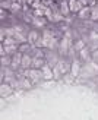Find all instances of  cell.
Returning a JSON list of instances; mask_svg holds the SVG:
<instances>
[{"mask_svg": "<svg viewBox=\"0 0 98 120\" xmlns=\"http://www.w3.org/2000/svg\"><path fill=\"white\" fill-rule=\"evenodd\" d=\"M57 68L60 69V72L64 75V73H67V72H70V66H72V63L69 64V63H66L64 60H62V59H59V62H57Z\"/></svg>", "mask_w": 98, "mask_h": 120, "instance_id": "11", "label": "cell"}, {"mask_svg": "<svg viewBox=\"0 0 98 120\" xmlns=\"http://www.w3.org/2000/svg\"><path fill=\"white\" fill-rule=\"evenodd\" d=\"M56 2H62V0H56Z\"/></svg>", "mask_w": 98, "mask_h": 120, "instance_id": "22", "label": "cell"}, {"mask_svg": "<svg viewBox=\"0 0 98 120\" xmlns=\"http://www.w3.org/2000/svg\"><path fill=\"white\" fill-rule=\"evenodd\" d=\"M26 35H28V43H31V44H35V43H37V40L41 37V35L37 32V31H29Z\"/></svg>", "mask_w": 98, "mask_h": 120, "instance_id": "16", "label": "cell"}, {"mask_svg": "<svg viewBox=\"0 0 98 120\" xmlns=\"http://www.w3.org/2000/svg\"><path fill=\"white\" fill-rule=\"evenodd\" d=\"M45 60H47V63L53 68V66H56V64H57L59 57H57V54H54V53H53V50H50V51H47V53H45Z\"/></svg>", "mask_w": 98, "mask_h": 120, "instance_id": "5", "label": "cell"}, {"mask_svg": "<svg viewBox=\"0 0 98 120\" xmlns=\"http://www.w3.org/2000/svg\"><path fill=\"white\" fill-rule=\"evenodd\" d=\"M0 91H2V97H4V95L12 94V91H13V86H12L10 83H8V82H3V83H2V88H0Z\"/></svg>", "mask_w": 98, "mask_h": 120, "instance_id": "15", "label": "cell"}, {"mask_svg": "<svg viewBox=\"0 0 98 120\" xmlns=\"http://www.w3.org/2000/svg\"><path fill=\"white\" fill-rule=\"evenodd\" d=\"M22 56H23V53H21L19 50H18L15 54H12V63H10V68L13 69V70L21 69V64H22Z\"/></svg>", "mask_w": 98, "mask_h": 120, "instance_id": "2", "label": "cell"}, {"mask_svg": "<svg viewBox=\"0 0 98 120\" xmlns=\"http://www.w3.org/2000/svg\"><path fill=\"white\" fill-rule=\"evenodd\" d=\"M89 50H91V49H89V47H87V45H85L82 50H79V56H81V59L85 60V62L91 60V51H89Z\"/></svg>", "mask_w": 98, "mask_h": 120, "instance_id": "14", "label": "cell"}, {"mask_svg": "<svg viewBox=\"0 0 98 120\" xmlns=\"http://www.w3.org/2000/svg\"><path fill=\"white\" fill-rule=\"evenodd\" d=\"M73 47H75V50L79 51V50H82L83 47H85V40H78L75 44H73Z\"/></svg>", "mask_w": 98, "mask_h": 120, "instance_id": "17", "label": "cell"}, {"mask_svg": "<svg viewBox=\"0 0 98 120\" xmlns=\"http://www.w3.org/2000/svg\"><path fill=\"white\" fill-rule=\"evenodd\" d=\"M45 63H47L45 57H34V60H32V68H35V69H42V66H44Z\"/></svg>", "mask_w": 98, "mask_h": 120, "instance_id": "12", "label": "cell"}, {"mask_svg": "<svg viewBox=\"0 0 98 120\" xmlns=\"http://www.w3.org/2000/svg\"><path fill=\"white\" fill-rule=\"evenodd\" d=\"M47 18L45 16H34V19H32V25L34 26H38V28H44L45 26V23H47Z\"/></svg>", "mask_w": 98, "mask_h": 120, "instance_id": "8", "label": "cell"}, {"mask_svg": "<svg viewBox=\"0 0 98 120\" xmlns=\"http://www.w3.org/2000/svg\"><path fill=\"white\" fill-rule=\"evenodd\" d=\"M79 19H91V6H83V8L78 12Z\"/></svg>", "mask_w": 98, "mask_h": 120, "instance_id": "7", "label": "cell"}, {"mask_svg": "<svg viewBox=\"0 0 98 120\" xmlns=\"http://www.w3.org/2000/svg\"><path fill=\"white\" fill-rule=\"evenodd\" d=\"M42 76L45 81H54V75H53V68L48 63L42 66Z\"/></svg>", "mask_w": 98, "mask_h": 120, "instance_id": "3", "label": "cell"}, {"mask_svg": "<svg viewBox=\"0 0 98 120\" xmlns=\"http://www.w3.org/2000/svg\"><path fill=\"white\" fill-rule=\"evenodd\" d=\"M59 9L62 12L63 16H67L70 13V8H69V2L67 0H62V2H59Z\"/></svg>", "mask_w": 98, "mask_h": 120, "instance_id": "10", "label": "cell"}, {"mask_svg": "<svg viewBox=\"0 0 98 120\" xmlns=\"http://www.w3.org/2000/svg\"><path fill=\"white\" fill-rule=\"evenodd\" d=\"M81 68H82L81 63H79L78 60L75 59V60L72 62V66H70V73L75 76V78H78V76H79V73H81Z\"/></svg>", "mask_w": 98, "mask_h": 120, "instance_id": "9", "label": "cell"}, {"mask_svg": "<svg viewBox=\"0 0 98 120\" xmlns=\"http://www.w3.org/2000/svg\"><path fill=\"white\" fill-rule=\"evenodd\" d=\"M25 76H28L34 83H38L41 79H44V76H42V69H35V68L25 69Z\"/></svg>", "mask_w": 98, "mask_h": 120, "instance_id": "1", "label": "cell"}, {"mask_svg": "<svg viewBox=\"0 0 98 120\" xmlns=\"http://www.w3.org/2000/svg\"><path fill=\"white\" fill-rule=\"evenodd\" d=\"M91 59H92L94 62H97V63H98V49L92 50V53H91Z\"/></svg>", "mask_w": 98, "mask_h": 120, "instance_id": "20", "label": "cell"}, {"mask_svg": "<svg viewBox=\"0 0 98 120\" xmlns=\"http://www.w3.org/2000/svg\"><path fill=\"white\" fill-rule=\"evenodd\" d=\"M32 60H34V57L29 54V53H23L21 68H22V69H29V68H32Z\"/></svg>", "mask_w": 98, "mask_h": 120, "instance_id": "4", "label": "cell"}, {"mask_svg": "<svg viewBox=\"0 0 98 120\" xmlns=\"http://www.w3.org/2000/svg\"><path fill=\"white\" fill-rule=\"evenodd\" d=\"M12 3H13V0H2V9H9L10 10Z\"/></svg>", "mask_w": 98, "mask_h": 120, "instance_id": "19", "label": "cell"}, {"mask_svg": "<svg viewBox=\"0 0 98 120\" xmlns=\"http://www.w3.org/2000/svg\"><path fill=\"white\" fill-rule=\"evenodd\" d=\"M88 41H92V43H94V41H98V32L95 31V29L89 32V35H88Z\"/></svg>", "mask_w": 98, "mask_h": 120, "instance_id": "18", "label": "cell"}, {"mask_svg": "<svg viewBox=\"0 0 98 120\" xmlns=\"http://www.w3.org/2000/svg\"><path fill=\"white\" fill-rule=\"evenodd\" d=\"M67 2H69V8H70L72 13H76V12H79L83 8V4L81 3V0H67Z\"/></svg>", "mask_w": 98, "mask_h": 120, "instance_id": "6", "label": "cell"}, {"mask_svg": "<svg viewBox=\"0 0 98 120\" xmlns=\"http://www.w3.org/2000/svg\"><path fill=\"white\" fill-rule=\"evenodd\" d=\"M19 82H21V88H23V89H29V88H32V85H34V82H32L31 79H29L28 76L21 78Z\"/></svg>", "mask_w": 98, "mask_h": 120, "instance_id": "13", "label": "cell"}, {"mask_svg": "<svg viewBox=\"0 0 98 120\" xmlns=\"http://www.w3.org/2000/svg\"><path fill=\"white\" fill-rule=\"evenodd\" d=\"M95 31H97V32H98V28H95Z\"/></svg>", "mask_w": 98, "mask_h": 120, "instance_id": "21", "label": "cell"}]
</instances>
